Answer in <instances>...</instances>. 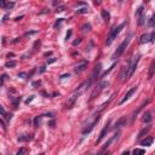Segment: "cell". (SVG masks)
Returning <instances> with one entry per match:
<instances>
[{
	"label": "cell",
	"instance_id": "6da1fadb",
	"mask_svg": "<svg viewBox=\"0 0 155 155\" xmlns=\"http://www.w3.org/2000/svg\"><path fill=\"white\" fill-rule=\"evenodd\" d=\"M139 58L141 56H135V57H132L129 62V64L125 66L122 68L121 70V74H120V78H121V81H125L127 79H130L132 76V74L135 73V70L137 68V64H138V62H139Z\"/></svg>",
	"mask_w": 155,
	"mask_h": 155
},
{
	"label": "cell",
	"instance_id": "7a4b0ae2",
	"mask_svg": "<svg viewBox=\"0 0 155 155\" xmlns=\"http://www.w3.org/2000/svg\"><path fill=\"white\" fill-rule=\"evenodd\" d=\"M125 24H126V22H122L121 24H119L118 27H115V28H113L111 29V32L109 33V35H108V38H107V41H106V44L109 46V45H111V43L114 41L115 39H116V36L119 35V33L121 32V29L125 27Z\"/></svg>",
	"mask_w": 155,
	"mask_h": 155
},
{
	"label": "cell",
	"instance_id": "3957f363",
	"mask_svg": "<svg viewBox=\"0 0 155 155\" xmlns=\"http://www.w3.org/2000/svg\"><path fill=\"white\" fill-rule=\"evenodd\" d=\"M131 38H132V35L130 34L125 40L122 41V43L119 45V47L116 49V51H115V54H114V56H113V58H118L119 56H121L122 55V52L125 51V49L129 46V44H130V41H131Z\"/></svg>",
	"mask_w": 155,
	"mask_h": 155
},
{
	"label": "cell",
	"instance_id": "277c9868",
	"mask_svg": "<svg viewBox=\"0 0 155 155\" xmlns=\"http://www.w3.org/2000/svg\"><path fill=\"white\" fill-rule=\"evenodd\" d=\"M109 85V82L108 81H103V82H101V84L97 86V89L92 92V95H91V99H94V98H96V96H98L99 94H101V91H103L107 86Z\"/></svg>",
	"mask_w": 155,
	"mask_h": 155
},
{
	"label": "cell",
	"instance_id": "5b68a950",
	"mask_svg": "<svg viewBox=\"0 0 155 155\" xmlns=\"http://www.w3.org/2000/svg\"><path fill=\"white\" fill-rule=\"evenodd\" d=\"M101 68H102V66L101 64H98V66H96V68H95V70L92 71V74H91V76H90V79H89V81H87V84H86V86H90L92 82H94L96 79H97V76L99 75V71H101Z\"/></svg>",
	"mask_w": 155,
	"mask_h": 155
},
{
	"label": "cell",
	"instance_id": "8992f818",
	"mask_svg": "<svg viewBox=\"0 0 155 155\" xmlns=\"http://www.w3.org/2000/svg\"><path fill=\"white\" fill-rule=\"evenodd\" d=\"M155 39V32H153L151 34H143L141 36V40H139V44H146V43H149V41H153Z\"/></svg>",
	"mask_w": 155,
	"mask_h": 155
},
{
	"label": "cell",
	"instance_id": "52a82bcc",
	"mask_svg": "<svg viewBox=\"0 0 155 155\" xmlns=\"http://www.w3.org/2000/svg\"><path fill=\"white\" fill-rule=\"evenodd\" d=\"M109 125H110V121H108L107 124H106V126L103 127V130L101 131V133H99V137L97 138V141H96V144H98L103 138H104L106 136H107V133H108V131H109Z\"/></svg>",
	"mask_w": 155,
	"mask_h": 155
},
{
	"label": "cell",
	"instance_id": "ba28073f",
	"mask_svg": "<svg viewBox=\"0 0 155 155\" xmlns=\"http://www.w3.org/2000/svg\"><path fill=\"white\" fill-rule=\"evenodd\" d=\"M136 90H137V86H133L131 90H129V91H127V94H126L125 96H124V98H122V99L119 102V104H122V103H125L127 99H130V97H131L133 94H135V92H136Z\"/></svg>",
	"mask_w": 155,
	"mask_h": 155
},
{
	"label": "cell",
	"instance_id": "9c48e42d",
	"mask_svg": "<svg viewBox=\"0 0 155 155\" xmlns=\"http://www.w3.org/2000/svg\"><path fill=\"white\" fill-rule=\"evenodd\" d=\"M86 68H87V62L84 61V62H81L80 64H78V66L74 68V70H75L76 74H79V73H82V71H84Z\"/></svg>",
	"mask_w": 155,
	"mask_h": 155
},
{
	"label": "cell",
	"instance_id": "30bf717a",
	"mask_svg": "<svg viewBox=\"0 0 155 155\" xmlns=\"http://www.w3.org/2000/svg\"><path fill=\"white\" fill-rule=\"evenodd\" d=\"M136 16L138 17V24L142 26L144 23V16H143V6H139V9L137 10Z\"/></svg>",
	"mask_w": 155,
	"mask_h": 155
},
{
	"label": "cell",
	"instance_id": "8fae6325",
	"mask_svg": "<svg viewBox=\"0 0 155 155\" xmlns=\"http://www.w3.org/2000/svg\"><path fill=\"white\" fill-rule=\"evenodd\" d=\"M155 74V59L151 61L150 67H149V73H148V79H151Z\"/></svg>",
	"mask_w": 155,
	"mask_h": 155
},
{
	"label": "cell",
	"instance_id": "7c38bea8",
	"mask_svg": "<svg viewBox=\"0 0 155 155\" xmlns=\"http://www.w3.org/2000/svg\"><path fill=\"white\" fill-rule=\"evenodd\" d=\"M80 94H81V91H79V92H75V94L71 96V98L69 99V102H68V108H71V106L74 104V102L76 101V98L80 96Z\"/></svg>",
	"mask_w": 155,
	"mask_h": 155
},
{
	"label": "cell",
	"instance_id": "4fadbf2b",
	"mask_svg": "<svg viewBox=\"0 0 155 155\" xmlns=\"http://www.w3.org/2000/svg\"><path fill=\"white\" fill-rule=\"evenodd\" d=\"M15 6V3H7V1H1L0 3V7L4 9V10H10V9H12Z\"/></svg>",
	"mask_w": 155,
	"mask_h": 155
},
{
	"label": "cell",
	"instance_id": "5bb4252c",
	"mask_svg": "<svg viewBox=\"0 0 155 155\" xmlns=\"http://www.w3.org/2000/svg\"><path fill=\"white\" fill-rule=\"evenodd\" d=\"M153 141H154L153 137H148V138H146L144 141H141V144H142V146L149 147V146H151V144H153Z\"/></svg>",
	"mask_w": 155,
	"mask_h": 155
},
{
	"label": "cell",
	"instance_id": "9a60e30c",
	"mask_svg": "<svg viewBox=\"0 0 155 155\" xmlns=\"http://www.w3.org/2000/svg\"><path fill=\"white\" fill-rule=\"evenodd\" d=\"M102 17H103V19H104V22H109V18H110V15H109V12L107 11V10H102Z\"/></svg>",
	"mask_w": 155,
	"mask_h": 155
},
{
	"label": "cell",
	"instance_id": "2e32d148",
	"mask_svg": "<svg viewBox=\"0 0 155 155\" xmlns=\"http://www.w3.org/2000/svg\"><path fill=\"white\" fill-rule=\"evenodd\" d=\"M143 121L146 124H149L151 121V113L150 111H147L146 114H144V118H143Z\"/></svg>",
	"mask_w": 155,
	"mask_h": 155
},
{
	"label": "cell",
	"instance_id": "e0dca14e",
	"mask_svg": "<svg viewBox=\"0 0 155 155\" xmlns=\"http://www.w3.org/2000/svg\"><path fill=\"white\" fill-rule=\"evenodd\" d=\"M29 139H32V136L30 135H22L18 137V142H27Z\"/></svg>",
	"mask_w": 155,
	"mask_h": 155
},
{
	"label": "cell",
	"instance_id": "ac0fdd59",
	"mask_svg": "<svg viewBox=\"0 0 155 155\" xmlns=\"http://www.w3.org/2000/svg\"><path fill=\"white\" fill-rule=\"evenodd\" d=\"M144 154H146V150L141 149V148H136L132 151V155H144Z\"/></svg>",
	"mask_w": 155,
	"mask_h": 155
},
{
	"label": "cell",
	"instance_id": "d6986e66",
	"mask_svg": "<svg viewBox=\"0 0 155 155\" xmlns=\"http://www.w3.org/2000/svg\"><path fill=\"white\" fill-rule=\"evenodd\" d=\"M115 138H116V135H114V136H113V137H111V138H110V139H109V141H108V142L104 144V146H103V148H102V151H104V150H106V149L109 147V144H110L113 141H114Z\"/></svg>",
	"mask_w": 155,
	"mask_h": 155
},
{
	"label": "cell",
	"instance_id": "ffe728a7",
	"mask_svg": "<svg viewBox=\"0 0 155 155\" xmlns=\"http://www.w3.org/2000/svg\"><path fill=\"white\" fill-rule=\"evenodd\" d=\"M16 64H17L16 61H7L6 63H5V67H6V68H14Z\"/></svg>",
	"mask_w": 155,
	"mask_h": 155
},
{
	"label": "cell",
	"instance_id": "44dd1931",
	"mask_svg": "<svg viewBox=\"0 0 155 155\" xmlns=\"http://www.w3.org/2000/svg\"><path fill=\"white\" fill-rule=\"evenodd\" d=\"M149 130H150V126H147L146 129H143V130H142V131L138 133V139H141V137H142L143 135H146V133H147Z\"/></svg>",
	"mask_w": 155,
	"mask_h": 155
},
{
	"label": "cell",
	"instance_id": "7402d4cb",
	"mask_svg": "<svg viewBox=\"0 0 155 155\" xmlns=\"http://www.w3.org/2000/svg\"><path fill=\"white\" fill-rule=\"evenodd\" d=\"M89 10L87 7H84V9H80V10H76V14H87Z\"/></svg>",
	"mask_w": 155,
	"mask_h": 155
},
{
	"label": "cell",
	"instance_id": "603a6c76",
	"mask_svg": "<svg viewBox=\"0 0 155 155\" xmlns=\"http://www.w3.org/2000/svg\"><path fill=\"white\" fill-rule=\"evenodd\" d=\"M82 30H84V32H86V30H87V32H89V30H91V24L90 23L84 24V26H82Z\"/></svg>",
	"mask_w": 155,
	"mask_h": 155
},
{
	"label": "cell",
	"instance_id": "cb8c5ba5",
	"mask_svg": "<svg viewBox=\"0 0 155 155\" xmlns=\"http://www.w3.org/2000/svg\"><path fill=\"white\" fill-rule=\"evenodd\" d=\"M26 153H27V149H26V148H21V149L17 151V154H16V155H24Z\"/></svg>",
	"mask_w": 155,
	"mask_h": 155
},
{
	"label": "cell",
	"instance_id": "d4e9b609",
	"mask_svg": "<svg viewBox=\"0 0 155 155\" xmlns=\"http://www.w3.org/2000/svg\"><path fill=\"white\" fill-rule=\"evenodd\" d=\"M155 24V15H153V17H151V19L149 21V26L150 27H153Z\"/></svg>",
	"mask_w": 155,
	"mask_h": 155
},
{
	"label": "cell",
	"instance_id": "484cf974",
	"mask_svg": "<svg viewBox=\"0 0 155 155\" xmlns=\"http://www.w3.org/2000/svg\"><path fill=\"white\" fill-rule=\"evenodd\" d=\"M40 119H41V116H36L35 118V120H34V125L35 126H38V124H40Z\"/></svg>",
	"mask_w": 155,
	"mask_h": 155
},
{
	"label": "cell",
	"instance_id": "4316f807",
	"mask_svg": "<svg viewBox=\"0 0 155 155\" xmlns=\"http://www.w3.org/2000/svg\"><path fill=\"white\" fill-rule=\"evenodd\" d=\"M62 19H63V18H59V19H58V21H57V22H56V23H55V26H54V27H55V28H57V27H58V26H59V24H61V23H62Z\"/></svg>",
	"mask_w": 155,
	"mask_h": 155
},
{
	"label": "cell",
	"instance_id": "83f0119b",
	"mask_svg": "<svg viewBox=\"0 0 155 155\" xmlns=\"http://www.w3.org/2000/svg\"><path fill=\"white\" fill-rule=\"evenodd\" d=\"M80 43H81V39H79V40H75L74 43H73V45L75 46V45H78V44H80Z\"/></svg>",
	"mask_w": 155,
	"mask_h": 155
},
{
	"label": "cell",
	"instance_id": "f1b7e54d",
	"mask_svg": "<svg viewBox=\"0 0 155 155\" xmlns=\"http://www.w3.org/2000/svg\"><path fill=\"white\" fill-rule=\"evenodd\" d=\"M33 98H34V96H30V98H28V99L26 101V103H27V104H28L29 102H32V101H33Z\"/></svg>",
	"mask_w": 155,
	"mask_h": 155
},
{
	"label": "cell",
	"instance_id": "f546056e",
	"mask_svg": "<svg viewBox=\"0 0 155 155\" xmlns=\"http://www.w3.org/2000/svg\"><path fill=\"white\" fill-rule=\"evenodd\" d=\"M70 35H71V30H69V32H68V33H67V36H66V39H67V40H68V39H69V38H70Z\"/></svg>",
	"mask_w": 155,
	"mask_h": 155
},
{
	"label": "cell",
	"instance_id": "4dcf8cb0",
	"mask_svg": "<svg viewBox=\"0 0 155 155\" xmlns=\"http://www.w3.org/2000/svg\"><path fill=\"white\" fill-rule=\"evenodd\" d=\"M64 78H69V74H66V75H62L61 79H64Z\"/></svg>",
	"mask_w": 155,
	"mask_h": 155
},
{
	"label": "cell",
	"instance_id": "1f68e13d",
	"mask_svg": "<svg viewBox=\"0 0 155 155\" xmlns=\"http://www.w3.org/2000/svg\"><path fill=\"white\" fill-rule=\"evenodd\" d=\"M121 155H130V151H127V150H126V151H124Z\"/></svg>",
	"mask_w": 155,
	"mask_h": 155
},
{
	"label": "cell",
	"instance_id": "d6a6232c",
	"mask_svg": "<svg viewBox=\"0 0 155 155\" xmlns=\"http://www.w3.org/2000/svg\"><path fill=\"white\" fill-rule=\"evenodd\" d=\"M55 61H56V58H52V59L49 61V63H52V62H55Z\"/></svg>",
	"mask_w": 155,
	"mask_h": 155
},
{
	"label": "cell",
	"instance_id": "836d02e7",
	"mask_svg": "<svg viewBox=\"0 0 155 155\" xmlns=\"http://www.w3.org/2000/svg\"><path fill=\"white\" fill-rule=\"evenodd\" d=\"M40 155H44V154H40Z\"/></svg>",
	"mask_w": 155,
	"mask_h": 155
},
{
	"label": "cell",
	"instance_id": "e575fe53",
	"mask_svg": "<svg viewBox=\"0 0 155 155\" xmlns=\"http://www.w3.org/2000/svg\"><path fill=\"white\" fill-rule=\"evenodd\" d=\"M154 91H155V89H154Z\"/></svg>",
	"mask_w": 155,
	"mask_h": 155
}]
</instances>
